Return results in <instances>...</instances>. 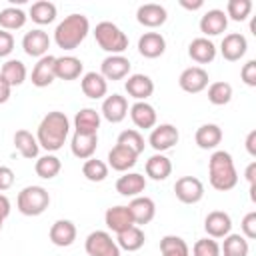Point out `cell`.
Segmentation results:
<instances>
[{
	"label": "cell",
	"mask_w": 256,
	"mask_h": 256,
	"mask_svg": "<svg viewBox=\"0 0 256 256\" xmlns=\"http://www.w3.org/2000/svg\"><path fill=\"white\" fill-rule=\"evenodd\" d=\"M68 132H70L68 116L60 110H52L38 124V132H36L38 146H42L46 152H56L64 146Z\"/></svg>",
	"instance_id": "obj_1"
},
{
	"label": "cell",
	"mask_w": 256,
	"mask_h": 256,
	"mask_svg": "<svg viewBox=\"0 0 256 256\" xmlns=\"http://www.w3.org/2000/svg\"><path fill=\"white\" fill-rule=\"evenodd\" d=\"M208 176H210V186L220 192L232 190L238 184V172L234 168V160L230 152L226 150L212 152L208 160Z\"/></svg>",
	"instance_id": "obj_2"
},
{
	"label": "cell",
	"mask_w": 256,
	"mask_h": 256,
	"mask_svg": "<svg viewBox=\"0 0 256 256\" xmlns=\"http://www.w3.org/2000/svg\"><path fill=\"white\" fill-rule=\"evenodd\" d=\"M90 32V22L84 14H70L66 16L54 30V40L62 50L78 48Z\"/></svg>",
	"instance_id": "obj_3"
},
{
	"label": "cell",
	"mask_w": 256,
	"mask_h": 256,
	"mask_svg": "<svg viewBox=\"0 0 256 256\" xmlns=\"http://www.w3.org/2000/svg\"><path fill=\"white\" fill-rule=\"evenodd\" d=\"M94 38L98 42V46L110 54H122L128 48V36L114 24V22H98L94 28Z\"/></svg>",
	"instance_id": "obj_4"
},
{
	"label": "cell",
	"mask_w": 256,
	"mask_h": 256,
	"mask_svg": "<svg viewBox=\"0 0 256 256\" xmlns=\"http://www.w3.org/2000/svg\"><path fill=\"white\" fill-rule=\"evenodd\" d=\"M16 206L24 216H40L50 206V194L44 186H26L18 192Z\"/></svg>",
	"instance_id": "obj_5"
},
{
	"label": "cell",
	"mask_w": 256,
	"mask_h": 256,
	"mask_svg": "<svg viewBox=\"0 0 256 256\" xmlns=\"http://www.w3.org/2000/svg\"><path fill=\"white\" fill-rule=\"evenodd\" d=\"M88 256H120V248L116 240L106 230H94L86 236L84 242Z\"/></svg>",
	"instance_id": "obj_6"
},
{
	"label": "cell",
	"mask_w": 256,
	"mask_h": 256,
	"mask_svg": "<svg viewBox=\"0 0 256 256\" xmlns=\"http://www.w3.org/2000/svg\"><path fill=\"white\" fill-rule=\"evenodd\" d=\"M174 192L182 204H196L204 198V184L196 176H182L176 180Z\"/></svg>",
	"instance_id": "obj_7"
},
{
	"label": "cell",
	"mask_w": 256,
	"mask_h": 256,
	"mask_svg": "<svg viewBox=\"0 0 256 256\" xmlns=\"http://www.w3.org/2000/svg\"><path fill=\"white\" fill-rule=\"evenodd\" d=\"M180 140V134H178V128L172 126V124H160L156 128H152L150 132V138H148V144L156 150V152H166L170 150L172 146H176Z\"/></svg>",
	"instance_id": "obj_8"
},
{
	"label": "cell",
	"mask_w": 256,
	"mask_h": 256,
	"mask_svg": "<svg viewBox=\"0 0 256 256\" xmlns=\"http://www.w3.org/2000/svg\"><path fill=\"white\" fill-rule=\"evenodd\" d=\"M178 84L184 92L188 94H198L208 86V72L202 66H190L186 70H182Z\"/></svg>",
	"instance_id": "obj_9"
},
{
	"label": "cell",
	"mask_w": 256,
	"mask_h": 256,
	"mask_svg": "<svg viewBox=\"0 0 256 256\" xmlns=\"http://www.w3.org/2000/svg\"><path fill=\"white\" fill-rule=\"evenodd\" d=\"M22 48H24V52H26L28 56H32V58H42V56L48 54L50 38H48V34H46L44 30L34 28V30H30V32L24 34V38H22Z\"/></svg>",
	"instance_id": "obj_10"
},
{
	"label": "cell",
	"mask_w": 256,
	"mask_h": 256,
	"mask_svg": "<svg viewBox=\"0 0 256 256\" xmlns=\"http://www.w3.org/2000/svg\"><path fill=\"white\" fill-rule=\"evenodd\" d=\"M130 60L122 54H110L102 60L100 64V74L106 78V80H122L128 76L130 72Z\"/></svg>",
	"instance_id": "obj_11"
},
{
	"label": "cell",
	"mask_w": 256,
	"mask_h": 256,
	"mask_svg": "<svg viewBox=\"0 0 256 256\" xmlns=\"http://www.w3.org/2000/svg\"><path fill=\"white\" fill-rule=\"evenodd\" d=\"M54 64H56V56H52V54L38 58V62L32 68V84L36 88H46L56 80Z\"/></svg>",
	"instance_id": "obj_12"
},
{
	"label": "cell",
	"mask_w": 256,
	"mask_h": 256,
	"mask_svg": "<svg viewBox=\"0 0 256 256\" xmlns=\"http://www.w3.org/2000/svg\"><path fill=\"white\" fill-rule=\"evenodd\" d=\"M204 230L210 238H224L232 230V218L224 210H212L204 220Z\"/></svg>",
	"instance_id": "obj_13"
},
{
	"label": "cell",
	"mask_w": 256,
	"mask_h": 256,
	"mask_svg": "<svg viewBox=\"0 0 256 256\" xmlns=\"http://www.w3.org/2000/svg\"><path fill=\"white\" fill-rule=\"evenodd\" d=\"M248 50V42H246V36L240 34V32H232V34H226L222 38V44H220V52L224 56V60L228 62H236L240 60Z\"/></svg>",
	"instance_id": "obj_14"
},
{
	"label": "cell",
	"mask_w": 256,
	"mask_h": 256,
	"mask_svg": "<svg viewBox=\"0 0 256 256\" xmlns=\"http://www.w3.org/2000/svg\"><path fill=\"white\" fill-rule=\"evenodd\" d=\"M124 88L128 96H132L136 102H146V98H150L154 92V82L146 74H132L124 82Z\"/></svg>",
	"instance_id": "obj_15"
},
{
	"label": "cell",
	"mask_w": 256,
	"mask_h": 256,
	"mask_svg": "<svg viewBox=\"0 0 256 256\" xmlns=\"http://www.w3.org/2000/svg\"><path fill=\"white\" fill-rule=\"evenodd\" d=\"M128 212H130L134 224H136V226H142V224H148V222L154 218V214H156V204H154V200L148 198V196H136V198L130 200Z\"/></svg>",
	"instance_id": "obj_16"
},
{
	"label": "cell",
	"mask_w": 256,
	"mask_h": 256,
	"mask_svg": "<svg viewBox=\"0 0 256 256\" xmlns=\"http://www.w3.org/2000/svg\"><path fill=\"white\" fill-rule=\"evenodd\" d=\"M166 18H168L166 8L160 6V4H154V2L142 4L136 10V20L146 28H158V26H162L166 22Z\"/></svg>",
	"instance_id": "obj_17"
},
{
	"label": "cell",
	"mask_w": 256,
	"mask_h": 256,
	"mask_svg": "<svg viewBox=\"0 0 256 256\" xmlns=\"http://www.w3.org/2000/svg\"><path fill=\"white\" fill-rule=\"evenodd\" d=\"M226 28H228V16H226L224 10L214 8V10H208L200 18V32L204 34V38L206 36H218Z\"/></svg>",
	"instance_id": "obj_18"
},
{
	"label": "cell",
	"mask_w": 256,
	"mask_h": 256,
	"mask_svg": "<svg viewBox=\"0 0 256 256\" xmlns=\"http://www.w3.org/2000/svg\"><path fill=\"white\" fill-rule=\"evenodd\" d=\"M102 116L112 122V124H118L126 118L128 114V100L120 94H112V96H106L104 102H102Z\"/></svg>",
	"instance_id": "obj_19"
},
{
	"label": "cell",
	"mask_w": 256,
	"mask_h": 256,
	"mask_svg": "<svg viewBox=\"0 0 256 256\" xmlns=\"http://www.w3.org/2000/svg\"><path fill=\"white\" fill-rule=\"evenodd\" d=\"M146 190V178L138 172H126L116 180V192L126 198H136Z\"/></svg>",
	"instance_id": "obj_20"
},
{
	"label": "cell",
	"mask_w": 256,
	"mask_h": 256,
	"mask_svg": "<svg viewBox=\"0 0 256 256\" xmlns=\"http://www.w3.org/2000/svg\"><path fill=\"white\" fill-rule=\"evenodd\" d=\"M166 50V40L160 32H144L138 38V52L144 58H158Z\"/></svg>",
	"instance_id": "obj_21"
},
{
	"label": "cell",
	"mask_w": 256,
	"mask_h": 256,
	"mask_svg": "<svg viewBox=\"0 0 256 256\" xmlns=\"http://www.w3.org/2000/svg\"><path fill=\"white\" fill-rule=\"evenodd\" d=\"M130 118L134 122L136 128H142V130H148V128H154L156 126V110L152 104L148 102H134L130 106Z\"/></svg>",
	"instance_id": "obj_22"
},
{
	"label": "cell",
	"mask_w": 256,
	"mask_h": 256,
	"mask_svg": "<svg viewBox=\"0 0 256 256\" xmlns=\"http://www.w3.org/2000/svg\"><path fill=\"white\" fill-rule=\"evenodd\" d=\"M104 222L116 234H120V232L128 230L130 226H134V220H132V216L128 212V206H112V208H108L106 214H104Z\"/></svg>",
	"instance_id": "obj_23"
},
{
	"label": "cell",
	"mask_w": 256,
	"mask_h": 256,
	"mask_svg": "<svg viewBox=\"0 0 256 256\" xmlns=\"http://www.w3.org/2000/svg\"><path fill=\"white\" fill-rule=\"evenodd\" d=\"M50 240L54 246L66 248L76 240V226L72 220H56L50 226Z\"/></svg>",
	"instance_id": "obj_24"
},
{
	"label": "cell",
	"mask_w": 256,
	"mask_h": 256,
	"mask_svg": "<svg viewBox=\"0 0 256 256\" xmlns=\"http://www.w3.org/2000/svg\"><path fill=\"white\" fill-rule=\"evenodd\" d=\"M80 86H82L84 96H88V98H92V100H100V98H104L106 92H108V82H106V78H104L100 72H86V74L82 76Z\"/></svg>",
	"instance_id": "obj_25"
},
{
	"label": "cell",
	"mask_w": 256,
	"mask_h": 256,
	"mask_svg": "<svg viewBox=\"0 0 256 256\" xmlns=\"http://www.w3.org/2000/svg\"><path fill=\"white\" fill-rule=\"evenodd\" d=\"M138 154H134L130 148L116 144L110 152H108V166L116 172H128L134 164H136Z\"/></svg>",
	"instance_id": "obj_26"
},
{
	"label": "cell",
	"mask_w": 256,
	"mask_h": 256,
	"mask_svg": "<svg viewBox=\"0 0 256 256\" xmlns=\"http://www.w3.org/2000/svg\"><path fill=\"white\" fill-rule=\"evenodd\" d=\"M188 56L198 64H208L216 58V46H214L212 40H208L204 36L194 38L188 46Z\"/></svg>",
	"instance_id": "obj_27"
},
{
	"label": "cell",
	"mask_w": 256,
	"mask_h": 256,
	"mask_svg": "<svg viewBox=\"0 0 256 256\" xmlns=\"http://www.w3.org/2000/svg\"><path fill=\"white\" fill-rule=\"evenodd\" d=\"M96 146H98V134H80V132H74L72 142H70L72 154L76 158H80V160L92 158V154L96 152Z\"/></svg>",
	"instance_id": "obj_28"
},
{
	"label": "cell",
	"mask_w": 256,
	"mask_h": 256,
	"mask_svg": "<svg viewBox=\"0 0 256 256\" xmlns=\"http://www.w3.org/2000/svg\"><path fill=\"white\" fill-rule=\"evenodd\" d=\"M84 70V64L80 58L76 56H58L56 64H54V72L56 78L60 80H76Z\"/></svg>",
	"instance_id": "obj_29"
},
{
	"label": "cell",
	"mask_w": 256,
	"mask_h": 256,
	"mask_svg": "<svg viewBox=\"0 0 256 256\" xmlns=\"http://www.w3.org/2000/svg\"><path fill=\"white\" fill-rule=\"evenodd\" d=\"M146 174H148V178H152L156 182L166 180L172 174V162H170V158L164 156V154H160V152L152 154L146 160Z\"/></svg>",
	"instance_id": "obj_30"
},
{
	"label": "cell",
	"mask_w": 256,
	"mask_h": 256,
	"mask_svg": "<svg viewBox=\"0 0 256 256\" xmlns=\"http://www.w3.org/2000/svg\"><path fill=\"white\" fill-rule=\"evenodd\" d=\"M74 128L80 134H98L100 128V112L94 108H82L74 116Z\"/></svg>",
	"instance_id": "obj_31"
},
{
	"label": "cell",
	"mask_w": 256,
	"mask_h": 256,
	"mask_svg": "<svg viewBox=\"0 0 256 256\" xmlns=\"http://www.w3.org/2000/svg\"><path fill=\"white\" fill-rule=\"evenodd\" d=\"M194 140H196L198 148H202V150H214L222 142V130H220L218 124H202L196 130Z\"/></svg>",
	"instance_id": "obj_32"
},
{
	"label": "cell",
	"mask_w": 256,
	"mask_h": 256,
	"mask_svg": "<svg viewBox=\"0 0 256 256\" xmlns=\"http://www.w3.org/2000/svg\"><path fill=\"white\" fill-rule=\"evenodd\" d=\"M144 240H146V236H144V230L140 228V226H130L128 230H124V232H120L118 236H116V244H118V248L120 250H128V252H136V250H140L142 246H144Z\"/></svg>",
	"instance_id": "obj_33"
},
{
	"label": "cell",
	"mask_w": 256,
	"mask_h": 256,
	"mask_svg": "<svg viewBox=\"0 0 256 256\" xmlns=\"http://www.w3.org/2000/svg\"><path fill=\"white\" fill-rule=\"evenodd\" d=\"M14 146L22 154V158H26V160L36 158L38 156V150H40L36 136H32V132H28V130H16V134H14Z\"/></svg>",
	"instance_id": "obj_34"
},
{
	"label": "cell",
	"mask_w": 256,
	"mask_h": 256,
	"mask_svg": "<svg viewBox=\"0 0 256 256\" xmlns=\"http://www.w3.org/2000/svg\"><path fill=\"white\" fill-rule=\"evenodd\" d=\"M30 18L36 24H50L56 20V4L48 0H38L30 6Z\"/></svg>",
	"instance_id": "obj_35"
},
{
	"label": "cell",
	"mask_w": 256,
	"mask_h": 256,
	"mask_svg": "<svg viewBox=\"0 0 256 256\" xmlns=\"http://www.w3.org/2000/svg\"><path fill=\"white\" fill-rule=\"evenodd\" d=\"M220 252L224 256H248L250 244L242 234H228L224 236V244L220 246Z\"/></svg>",
	"instance_id": "obj_36"
},
{
	"label": "cell",
	"mask_w": 256,
	"mask_h": 256,
	"mask_svg": "<svg viewBox=\"0 0 256 256\" xmlns=\"http://www.w3.org/2000/svg\"><path fill=\"white\" fill-rule=\"evenodd\" d=\"M26 12L16 8V6H8L4 10H0V28L2 30H18L26 24Z\"/></svg>",
	"instance_id": "obj_37"
},
{
	"label": "cell",
	"mask_w": 256,
	"mask_h": 256,
	"mask_svg": "<svg viewBox=\"0 0 256 256\" xmlns=\"http://www.w3.org/2000/svg\"><path fill=\"white\" fill-rule=\"evenodd\" d=\"M34 170H36V174H38L40 178L50 180V178L58 176V172L62 170V162H60L58 156H54V154H46V156H40V158L36 160Z\"/></svg>",
	"instance_id": "obj_38"
},
{
	"label": "cell",
	"mask_w": 256,
	"mask_h": 256,
	"mask_svg": "<svg viewBox=\"0 0 256 256\" xmlns=\"http://www.w3.org/2000/svg\"><path fill=\"white\" fill-rule=\"evenodd\" d=\"M160 252L162 256H190V248L184 238L168 234L160 240Z\"/></svg>",
	"instance_id": "obj_39"
},
{
	"label": "cell",
	"mask_w": 256,
	"mask_h": 256,
	"mask_svg": "<svg viewBox=\"0 0 256 256\" xmlns=\"http://www.w3.org/2000/svg\"><path fill=\"white\" fill-rule=\"evenodd\" d=\"M0 74L6 78V82L10 86H20L26 80V66H24V62L12 58V60L2 64V72Z\"/></svg>",
	"instance_id": "obj_40"
},
{
	"label": "cell",
	"mask_w": 256,
	"mask_h": 256,
	"mask_svg": "<svg viewBox=\"0 0 256 256\" xmlns=\"http://www.w3.org/2000/svg\"><path fill=\"white\" fill-rule=\"evenodd\" d=\"M82 174L90 182H102L108 176V164L98 160V158H88L82 166Z\"/></svg>",
	"instance_id": "obj_41"
},
{
	"label": "cell",
	"mask_w": 256,
	"mask_h": 256,
	"mask_svg": "<svg viewBox=\"0 0 256 256\" xmlns=\"http://www.w3.org/2000/svg\"><path fill=\"white\" fill-rule=\"evenodd\" d=\"M208 100L214 106H224L232 100V86L228 82H212L208 86Z\"/></svg>",
	"instance_id": "obj_42"
},
{
	"label": "cell",
	"mask_w": 256,
	"mask_h": 256,
	"mask_svg": "<svg viewBox=\"0 0 256 256\" xmlns=\"http://www.w3.org/2000/svg\"><path fill=\"white\" fill-rule=\"evenodd\" d=\"M116 144L130 148V150H132L134 154H138V156L144 152V136H142L138 130H134V128L120 132V134H118V140H116Z\"/></svg>",
	"instance_id": "obj_43"
},
{
	"label": "cell",
	"mask_w": 256,
	"mask_h": 256,
	"mask_svg": "<svg viewBox=\"0 0 256 256\" xmlns=\"http://www.w3.org/2000/svg\"><path fill=\"white\" fill-rule=\"evenodd\" d=\"M252 12V0H228L226 4V16H230L236 22H242Z\"/></svg>",
	"instance_id": "obj_44"
},
{
	"label": "cell",
	"mask_w": 256,
	"mask_h": 256,
	"mask_svg": "<svg viewBox=\"0 0 256 256\" xmlns=\"http://www.w3.org/2000/svg\"><path fill=\"white\" fill-rule=\"evenodd\" d=\"M194 256H220V244L214 238H200L192 248Z\"/></svg>",
	"instance_id": "obj_45"
},
{
	"label": "cell",
	"mask_w": 256,
	"mask_h": 256,
	"mask_svg": "<svg viewBox=\"0 0 256 256\" xmlns=\"http://www.w3.org/2000/svg\"><path fill=\"white\" fill-rule=\"evenodd\" d=\"M240 228H242V236H244L246 240H254V238H256V212H254V210H250V212L242 218Z\"/></svg>",
	"instance_id": "obj_46"
},
{
	"label": "cell",
	"mask_w": 256,
	"mask_h": 256,
	"mask_svg": "<svg viewBox=\"0 0 256 256\" xmlns=\"http://www.w3.org/2000/svg\"><path fill=\"white\" fill-rule=\"evenodd\" d=\"M240 78H242V82L246 84V86H256V60H248L244 66H242V70H240Z\"/></svg>",
	"instance_id": "obj_47"
},
{
	"label": "cell",
	"mask_w": 256,
	"mask_h": 256,
	"mask_svg": "<svg viewBox=\"0 0 256 256\" xmlns=\"http://www.w3.org/2000/svg\"><path fill=\"white\" fill-rule=\"evenodd\" d=\"M14 50V36L0 28V58H6Z\"/></svg>",
	"instance_id": "obj_48"
},
{
	"label": "cell",
	"mask_w": 256,
	"mask_h": 256,
	"mask_svg": "<svg viewBox=\"0 0 256 256\" xmlns=\"http://www.w3.org/2000/svg\"><path fill=\"white\" fill-rule=\"evenodd\" d=\"M12 184H14V172H12V168L0 166V192L12 188Z\"/></svg>",
	"instance_id": "obj_49"
},
{
	"label": "cell",
	"mask_w": 256,
	"mask_h": 256,
	"mask_svg": "<svg viewBox=\"0 0 256 256\" xmlns=\"http://www.w3.org/2000/svg\"><path fill=\"white\" fill-rule=\"evenodd\" d=\"M8 216H10V200H8V196L0 194V230H2L4 220H6Z\"/></svg>",
	"instance_id": "obj_50"
},
{
	"label": "cell",
	"mask_w": 256,
	"mask_h": 256,
	"mask_svg": "<svg viewBox=\"0 0 256 256\" xmlns=\"http://www.w3.org/2000/svg\"><path fill=\"white\" fill-rule=\"evenodd\" d=\"M10 90H12V86L6 82V78L0 74V104H4V102H8V98H10Z\"/></svg>",
	"instance_id": "obj_51"
},
{
	"label": "cell",
	"mask_w": 256,
	"mask_h": 256,
	"mask_svg": "<svg viewBox=\"0 0 256 256\" xmlns=\"http://www.w3.org/2000/svg\"><path fill=\"white\" fill-rule=\"evenodd\" d=\"M246 150H248L250 156H256V130L248 132V136H246Z\"/></svg>",
	"instance_id": "obj_52"
},
{
	"label": "cell",
	"mask_w": 256,
	"mask_h": 256,
	"mask_svg": "<svg viewBox=\"0 0 256 256\" xmlns=\"http://www.w3.org/2000/svg\"><path fill=\"white\" fill-rule=\"evenodd\" d=\"M246 180H248L250 188L256 186V162H250L248 164V168H246Z\"/></svg>",
	"instance_id": "obj_53"
},
{
	"label": "cell",
	"mask_w": 256,
	"mask_h": 256,
	"mask_svg": "<svg viewBox=\"0 0 256 256\" xmlns=\"http://www.w3.org/2000/svg\"><path fill=\"white\" fill-rule=\"evenodd\" d=\"M180 6H182V8H186V10H198V8H202V6H204V2H202V0H196V2L180 0Z\"/></svg>",
	"instance_id": "obj_54"
}]
</instances>
